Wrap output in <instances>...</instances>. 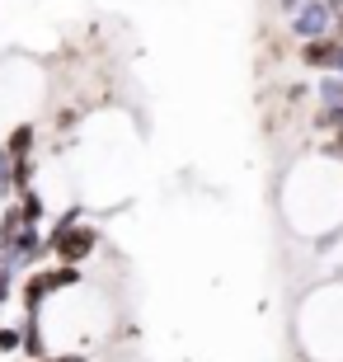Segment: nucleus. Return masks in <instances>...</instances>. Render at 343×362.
Returning a JSON list of instances; mask_svg holds the SVG:
<instances>
[{"instance_id": "8", "label": "nucleus", "mask_w": 343, "mask_h": 362, "mask_svg": "<svg viewBox=\"0 0 343 362\" xmlns=\"http://www.w3.org/2000/svg\"><path fill=\"white\" fill-rule=\"evenodd\" d=\"M10 175H14V188H19V193L33 188V156H28V160H10Z\"/></svg>"}, {"instance_id": "6", "label": "nucleus", "mask_w": 343, "mask_h": 362, "mask_svg": "<svg viewBox=\"0 0 343 362\" xmlns=\"http://www.w3.org/2000/svg\"><path fill=\"white\" fill-rule=\"evenodd\" d=\"M42 212H47V207H42V193L38 188H24V193H19V216H24V226H38Z\"/></svg>"}, {"instance_id": "11", "label": "nucleus", "mask_w": 343, "mask_h": 362, "mask_svg": "<svg viewBox=\"0 0 343 362\" xmlns=\"http://www.w3.org/2000/svg\"><path fill=\"white\" fill-rule=\"evenodd\" d=\"M42 362H90V358H80V353H66V358H42Z\"/></svg>"}, {"instance_id": "12", "label": "nucleus", "mask_w": 343, "mask_h": 362, "mask_svg": "<svg viewBox=\"0 0 343 362\" xmlns=\"http://www.w3.org/2000/svg\"><path fill=\"white\" fill-rule=\"evenodd\" d=\"M330 151H334V156H343V127H339V136L330 141Z\"/></svg>"}, {"instance_id": "4", "label": "nucleus", "mask_w": 343, "mask_h": 362, "mask_svg": "<svg viewBox=\"0 0 343 362\" xmlns=\"http://www.w3.org/2000/svg\"><path fill=\"white\" fill-rule=\"evenodd\" d=\"M33 141H38L33 122H19L10 132V141H5V156H10V160H28V156H33Z\"/></svg>"}, {"instance_id": "3", "label": "nucleus", "mask_w": 343, "mask_h": 362, "mask_svg": "<svg viewBox=\"0 0 343 362\" xmlns=\"http://www.w3.org/2000/svg\"><path fill=\"white\" fill-rule=\"evenodd\" d=\"M19 296H24V306L28 315H38V306L52 296V273H33L28 282H19Z\"/></svg>"}, {"instance_id": "10", "label": "nucleus", "mask_w": 343, "mask_h": 362, "mask_svg": "<svg viewBox=\"0 0 343 362\" xmlns=\"http://www.w3.org/2000/svg\"><path fill=\"white\" fill-rule=\"evenodd\" d=\"M10 292H14V278L10 269H0V301H10Z\"/></svg>"}, {"instance_id": "14", "label": "nucleus", "mask_w": 343, "mask_h": 362, "mask_svg": "<svg viewBox=\"0 0 343 362\" xmlns=\"http://www.w3.org/2000/svg\"><path fill=\"white\" fill-rule=\"evenodd\" d=\"M0 250H5V235H0Z\"/></svg>"}, {"instance_id": "13", "label": "nucleus", "mask_w": 343, "mask_h": 362, "mask_svg": "<svg viewBox=\"0 0 343 362\" xmlns=\"http://www.w3.org/2000/svg\"><path fill=\"white\" fill-rule=\"evenodd\" d=\"M334 28H339V38H343V14H339V19H334Z\"/></svg>"}, {"instance_id": "9", "label": "nucleus", "mask_w": 343, "mask_h": 362, "mask_svg": "<svg viewBox=\"0 0 343 362\" xmlns=\"http://www.w3.org/2000/svg\"><path fill=\"white\" fill-rule=\"evenodd\" d=\"M0 353H24V329H0Z\"/></svg>"}, {"instance_id": "7", "label": "nucleus", "mask_w": 343, "mask_h": 362, "mask_svg": "<svg viewBox=\"0 0 343 362\" xmlns=\"http://www.w3.org/2000/svg\"><path fill=\"white\" fill-rule=\"evenodd\" d=\"M80 282V264H62V269H52V292H66V287H76Z\"/></svg>"}, {"instance_id": "5", "label": "nucleus", "mask_w": 343, "mask_h": 362, "mask_svg": "<svg viewBox=\"0 0 343 362\" xmlns=\"http://www.w3.org/2000/svg\"><path fill=\"white\" fill-rule=\"evenodd\" d=\"M24 358H33V362L47 358V344H42V325H38V315H28V320H24Z\"/></svg>"}, {"instance_id": "1", "label": "nucleus", "mask_w": 343, "mask_h": 362, "mask_svg": "<svg viewBox=\"0 0 343 362\" xmlns=\"http://www.w3.org/2000/svg\"><path fill=\"white\" fill-rule=\"evenodd\" d=\"M282 10L291 14V33L301 42L330 38V24L339 19V14L330 10V0H282Z\"/></svg>"}, {"instance_id": "2", "label": "nucleus", "mask_w": 343, "mask_h": 362, "mask_svg": "<svg viewBox=\"0 0 343 362\" xmlns=\"http://www.w3.org/2000/svg\"><path fill=\"white\" fill-rule=\"evenodd\" d=\"M94 245H99V230H94V226H52V235H47V250H52L62 264L90 259Z\"/></svg>"}]
</instances>
